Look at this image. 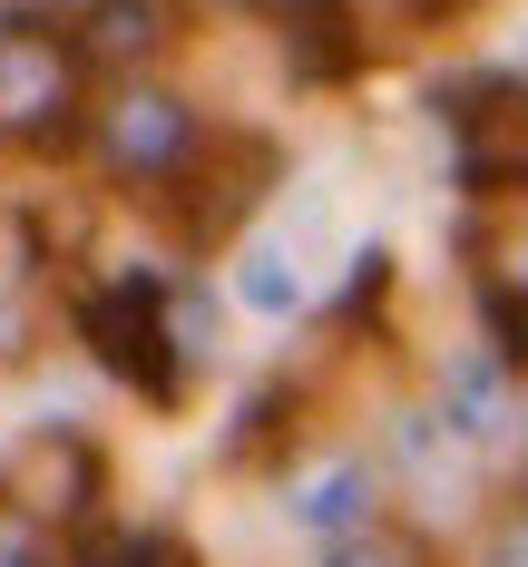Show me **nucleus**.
<instances>
[{"mask_svg":"<svg viewBox=\"0 0 528 567\" xmlns=\"http://www.w3.org/2000/svg\"><path fill=\"white\" fill-rule=\"evenodd\" d=\"M79 79H89V59L50 10H0V137L10 147H69Z\"/></svg>","mask_w":528,"mask_h":567,"instance_id":"1","label":"nucleus"},{"mask_svg":"<svg viewBox=\"0 0 528 567\" xmlns=\"http://www.w3.org/2000/svg\"><path fill=\"white\" fill-rule=\"evenodd\" d=\"M79 342L137 401H157V411L186 401V342L167 333V275H117L99 293H79Z\"/></svg>","mask_w":528,"mask_h":567,"instance_id":"2","label":"nucleus"},{"mask_svg":"<svg viewBox=\"0 0 528 567\" xmlns=\"http://www.w3.org/2000/svg\"><path fill=\"white\" fill-rule=\"evenodd\" d=\"M89 147H99V167H108L117 186L167 196L176 176H186V157L206 147V127H196V109H186L176 89H117L108 109L89 117Z\"/></svg>","mask_w":528,"mask_h":567,"instance_id":"3","label":"nucleus"},{"mask_svg":"<svg viewBox=\"0 0 528 567\" xmlns=\"http://www.w3.org/2000/svg\"><path fill=\"white\" fill-rule=\"evenodd\" d=\"M441 117H451L460 186H479V196H528V89L519 79H451L441 89Z\"/></svg>","mask_w":528,"mask_h":567,"instance_id":"4","label":"nucleus"},{"mask_svg":"<svg viewBox=\"0 0 528 567\" xmlns=\"http://www.w3.org/2000/svg\"><path fill=\"white\" fill-rule=\"evenodd\" d=\"M0 489L40 518V528H89L99 499H108V460L89 451L79 431H30L20 451L0 460Z\"/></svg>","mask_w":528,"mask_h":567,"instance_id":"5","label":"nucleus"},{"mask_svg":"<svg viewBox=\"0 0 528 567\" xmlns=\"http://www.w3.org/2000/svg\"><path fill=\"white\" fill-rule=\"evenodd\" d=\"M275 30H284L293 79H352L362 69V30H352V0H265Z\"/></svg>","mask_w":528,"mask_h":567,"instance_id":"6","label":"nucleus"},{"mask_svg":"<svg viewBox=\"0 0 528 567\" xmlns=\"http://www.w3.org/2000/svg\"><path fill=\"white\" fill-rule=\"evenodd\" d=\"M167 30H176L167 0H89L69 40H79V59H89V69H137V59L167 50Z\"/></svg>","mask_w":528,"mask_h":567,"instance_id":"7","label":"nucleus"},{"mask_svg":"<svg viewBox=\"0 0 528 567\" xmlns=\"http://www.w3.org/2000/svg\"><path fill=\"white\" fill-rule=\"evenodd\" d=\"M460 441H489L499 421H509V362L499 352H469L460 372H451V411H441Z\"/></svg>","mask_w":528,"mask_h":567,"instance_id":"8","label":"nucleus"},{"mask_svg":"<svg viewBox=\"0 0 528 567\" xmlns=\"http://www.w3.org/2000/svg\"><path fill=\"white\" fill-rule=\"evenodd\" d=\"M293 518H303V528H323V538H352V528L372 518V480H362L352 460H333L323 480H303V499H293Z\"/></svg>","mask_w":528,"mask_h":567,"instance_id":"9","label":"nucleus"},{"mask_svg":"<svg viewBox=\"0 0 528 567\" xmlns=\"http://www.w3.org/2000/svg\"><path fill=\"white\" fill-rule=\"evenodd\" d=\"M69 567H196V548L176 528H127V538H79Z\"/></svg>","mask_w":528,"mask_h":567,"instance_id":"10","label":"nucleus"},{"mask_svg":"<svg viewBox=\"0 0 528 567\" xmlns=\"http://www.w3.org/2000/svg\"><path fill=\"white\" fill-rule=\"evenodd\" d=\"M235 293H245L255 313H293V303H303V284H293V265L275 255V245H245V265H235Z\"/></svg>","mask_w":528,"mask_h":567,"instance_id":"11","label":"nucleus"},{"mask_svg":"<svg viewBox=\"0 0 528 567\" xmlns=\"http://www.w3.org/2000/svg\"><path fill=\"white\" fill-rule=\"evenodd\" d=\"M479 303H489V352H499V362H528V284L499 275Z\"/></svg>","mask_w":528,"mask_h":567,"instance_id":"12","label":"nucleus"},{"mask_svg":"<svg viewBox=\"0 0 528 567\" xmlns=\"http://www.w3.org/2000/svg\"><path fill=\"white\" fill-rule=\"evenodd\" d=\"M0 567H59V558H50V528L20 509L10 489H0Z\"/></svg>","mask_w":528,"mask_h":567,"instance_id":"13","label":"nucleus"},{"mask_svg":"<svg viewBox=\"0 0 528 567\" xmlns=\"http://www.w3.org/2000/svg\"><path fill=\"white\" fill-rule=\"evenodd\" d=\"M323 567H421V548H411V538H382V528H352Z\"/></svg>","mask_w":528,"mask_h":567,"instance_id":"14","label":"nucleus"},{"mask_svg":"<svg viewBox=\"0 0 528 567\" xmlns=\"http://www.w3.org/2000/svg\"><path fill=\"white\" fill-rule=\"evenodd\" d=\"M489 567H528V509L499 518V538H489Z\"/></svg>","mask_w":528,"mask_h":567,"instance_id":"15","label":"nucleus"},{"mask_svg":"<svg viewBox=\"0 0 528 567\" xmlns=\"http://www.w3.org/2000/svg\"><path fill=\"white\" fill-rule=\"evenodd\" d=\"M509 284H528V245H519V275H509Z\"/></svg>","mask_w":528,"mask_h":567,"instance_id":"16","label":"nucleus"}]
</instances>
